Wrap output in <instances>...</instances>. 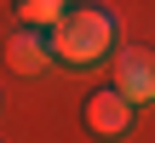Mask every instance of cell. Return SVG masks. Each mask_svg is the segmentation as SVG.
<instances>
[{
    "mask_svg": "<svg viewBox=\"0 0 155 143\" xmlns=\"http://www.w3.org/2000/svg\"><path fill=\"white\" fill-rule=\"evenodd\" d=\"M109 46H115V17H109L104 6H69V11L52 23V57L69 63V69L98 63Z\"/></svg>",
    "mask_w": 155,
    "mask_h": 143,
    "instance_id": "6da1fadb",
    "label": "cell"
},
{
    "mask_svg": "<svg viewBox=\"0 0 155 143\" xmlns=\"http://www.w3.org/2000/svg\"><path fill=\"white\" fill-rule=\"evenodd\" d=\"M46 57H52V34H46V29H29V23H23V29L6 40V69H12V75H23V80H29V75H40V69H46Z\"/></svg>",
    "mask_w": 155,
    "mask_h": 143,
    "instance_id": "277c9868",
    "label": "cell"
},
{
    "mask_svg": "<svg viewBox=\"0 0 155 143\" xmlns=\"http://www.w3.org/2000/svg\"><path fill=\"white\" fill-rule=\"evenodd\" d=\"M69 11V0H17V23H29V29H46L52 34V23Z\"/></svg>",
    "mask_w": 155,
    "mask_h": 143,
    "instance_id": "5b68a950",
    "label": "cell"
},
{
    "mask_svg": "<svg viewBox=\"0 0 155 143\" xmlns=\"http://www.w3.org/2000/svg\"><path fill=\"white\" fill-rule=\"evenodd\" d=\"M115 86L132 103H155V52H144V46L115 52Z\"/></svg>",
    "mask_w": 155,
    "mask_h": 143,
    "instance_id": "3957f363",
    "label": "cell"
},
{
    "mask_svg": "<svg viewBox=\"0 0 155 143\" xmlns=\"http://www.w3.org/2000/svg\"><path fill=\"white\" fill-rule=\"evenodd\" d=\"M132 109H138V103H132L121 86H104V92H92V97H86V126H92L98 138H127Z\"/></svg>",
    "mask_w": 155,
    "mask_h": 143,
    "instance_id": "7a4b0ae2",
    "label": "cell"
}]
</instances>
